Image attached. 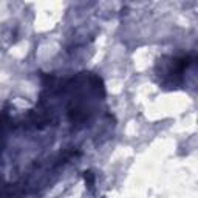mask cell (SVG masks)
Segmentation results:
<instances>
[{"mask_svg":"<svg viewBox=\"0 0 198 198\" xmlns=\"http://www.w3.org/2000/svg\"><path fill=\"white\" fill-rule=\"evenodd\" d=\"M84 178H85V183H87V186L90 187V189H93V184H95V177H93V174L88 170V172H84Z\"/></svg>","mask_w":198,"mask_h":198,"instance_id":"cell-1","label":"cell"}]
</instances>
